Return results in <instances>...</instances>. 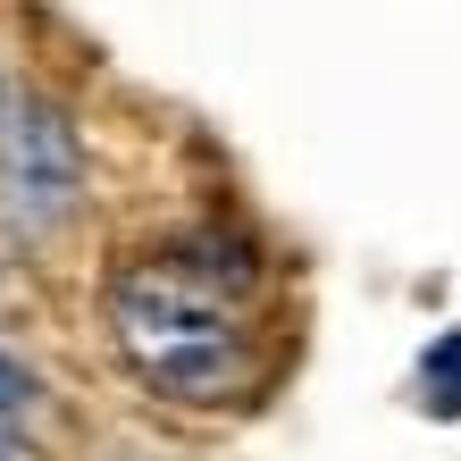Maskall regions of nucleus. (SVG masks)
<instances>
[{
	"label": "nucleus",
	"instance_id": "1",
	"mask_svg": "<svg viewBox=\"0 0 461 461\" xmlns=\"http://www.w3.org/2000/svg\"><path fill=\"white\" fill-rule=\"evenodd\" d=\"M110 344L159 402L210 411L252 386V311H243V268L151 252L110 277Z\"/></svg>",
	"mask_w": 461,
	"mask_h": 461
},
{
	"label": "nucleus",
	"instance_id": "2",
	"mask_svg": "<svg viewBox=\"0 0 461 461\" xmlns=\"http://www.w3.org/2000/svg\"><path fill=\"white\" fill-rule=\"evenodd\" d=\"M76 202H85V143H76L68 110L17 101L0 126V219L17 235H50Z\"/></svg>",
	"mask_w": 461,
	"mask_h": 461
},
{
	"label": "nucleus",
	"instance_id": "3",
	"mask_svg": "<svg viewBox=\"0 0 461 461\" xmlns=\"http://www.w3.org/2000/svg\"><path fill=\"white\" fill-rule=\"evenodd\" d=\"M25 411H34V369H17L9 352H0V428H17Z\"/></svg>",
	"mask_w": 461,
	"mask_h": 461
},
{
	"label": "nucleus",
	"instance_id": "4",
	"mask_svg": "<svg viewBox=\"0 0 461 461\" xmlns=\"http://www.w3.org/2000/svg\"><path fill=\"white\" fill-rule=\"evenodd\" d=\"M9 110H17V101H9V76H0V126H9Z\"/></svg>",
	"mask_w": 461,
	"mask_h": 461
}]
</instances>
